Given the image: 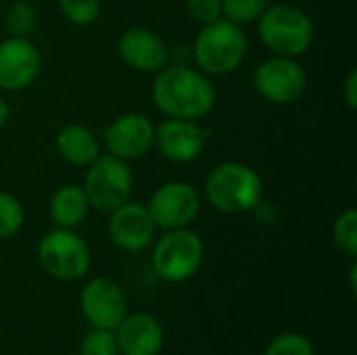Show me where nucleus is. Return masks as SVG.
<instances>
[{
  "instance_id": "obj_16",
  "label": "nucleus",
  "mask_w": 357,
  "mask_h": 355,
  "mask_svg": "<svg viewBox=\"0 0 357 355\" xmlns=\"http://www.w3.org/2000/svg\"><path fill=\"white\" fill-rule=\"evenodd\" d=\"M115 341L123 355H159L163 347V328L149 314H132L115 328Z\"/></svg>"
},
{
  "instance_id": "obj_6",
  "label": "nucleus",
  "mask_w": 357,
  "mask_h": 355,
  "mask_svg": "<svg viewBox=\"0 0 357 355\" xmlns=\"http://www.w3.org/2000/svg\"><path fill=\"white\" fill-rule=\"evenodd\" d=\"M205 257L201 236L188 228L165 230L153 251V268L167 282H184L192 278Z\"/></svg>"
},
{
  "instance_id": "obj_7",
  "label": "nucleus",
  "mask_w": 357,
  "mask_h": 355,
  "mask_svg": "<svg viewBox=\"0 0 357 355\" xmlns=\"http://www.w3.org/2000/svg\"><path fill=\"white\" fill-rule=\"evenodd\" d=\"M40 266L56 280L71 282L86 276L90 268V249L86 241L69 228H54L38 245Z\"/></svg>"
},
{
  "instance_id": "obj_21",
  "label": "nucleus",
  "mask_w": 357,
  "mask_h": 355,
  "mask_svg": "<svg viewBox=\"0 0 357 355\" xmlns=\"http://www.w3.org/2000/svg\"><path fill=\"white\" fill-rule=\"evenodd\" d=\"M268 6L270 0H222V17L236 25H249L255 23Z\"/></svg>"
},
{
  "instance_id": "obj_2",
  "label": "nucleus",
  "mask_w": 357,
  "mask_h": 355,
  "mask_svg": "<svg viewBox=\"0 0 357 355\" xmlns=\"http://www.w3.org/2000/svg\"><path fill=\"white\" fill-rule=\"evenodd\" d=\"M257 33L270 52L299 59L312 46L316 25L303 8L289 2H278L270 4L257 19Z\"/></svg>"
},
{
  "instance_id": "obj_5",
  "label": "nucleus",
  "mask_w": 357,
  "mask_h": 355,
  "mask_svg": "<svg viewBox=\"0 0 357 355\" xmlns=\"http://www.w3.org/2000/svg\"><path fill=\"white\" fill-rule=\"evenodd\" d=\"M92 209L111 213L130 201L134 190V176L128 161L113 155H98L86 169L82 184Z\"/></svg>"
},
{
  "instance_id": "obj_26",
  "label": "nucleus",
  "mask_w": 357,
  "mask_h": 355,
  "mask_svg": "<svg viewBox=\"0 0 357 355\" xmlns=\"http://www.w3.org/2000/svg\"><path fill=\"white\" fill-rule=\"evenodd\" d=\"M186 10L197 23L207 25L222 19V0H186Z\"/></svg>"
},
{
  "instance_id": "obj_20",
  "label": "nucleus",
  "mask_w": 357,
  "mask_h": 355,
  "mask_svg": "<svg viewBox=\"0 0 357 355\" xmlns=\"http://www.w3.org/2000/svg\"><path fill=\"white\" fill-rule=\"evenodd\" d=\"M333 241L337 249L347 255L349 259H356L357 255V211L351 207L343 211L335 226H333Z\"/></svg>"
},
{
  "instance_id": "obj_19",
  "label": "nucleus",
  "mask_w": 357,
  "mask_h": 355,
  "mask_svg": "<svg viewBox=\"0 0 357 355\" xmlns=\"http://www.w3.org/2000/svg\"><path fill=\"white\" fill-rule=\"evenodd\" d=\"M4 27L13 38H29L38 27V10L29 0H15L6 15Z\"/></svg>"
},
{
  "instance_id": "obj_17",
  "label": "nucleus",
  "mask_w": 357,
  "mask_h": 355,
  "mask_svg": "<svg viewBox=\"0 0 357 355\" xmlns=\"http://www.w3.org/2000/svg\"><path fill=\"white\" fill-rule=\"evenodd\" d=\"M56 155L75 167H88L100 155V142L96 134L84 123H67L54 138Z\"/></svg>"
},
{
  "instance_id": "obj_27",
  "label": "nucleus",
  "mask_w": 357,
  "mask_h": 355,
  "mask_svg": "<svg viewBox=\"0 0 357 355\" xmlns=\"http://www.w3.org/2000/svg\"><path fill=\"white\" fill-rule=\"evenodd\" d=\"M343 98L349 109H357V69H351L343 84Z\"/></svg>"
},
{
  "instance_id": "obj_23",
  "label": "nucleus",
  "mask_w": 357,
  "mask_h": 355,
  "mask_svg": "<svg viewBox=\"0 0 357 355\" xmlns=\"http://www.w3.org/2000/svg\"><path fill=\"white\" fill-rule=\"evenodd\" d=\"M65 21L77 27H88L100 17V0H59Z\"/></svg>"
},
{
  "instance_id": "obj_3",
  "label": "nucleus",
  "mask_w": 357,
  "mask_h": 355,
  "mask_svg": "<svg viewBox=\"0 0 357 355\" xmlns=\"http://www.w3.org/2000/svg\"><path fill=\"white\" fill-rule=\"evenodd\" d=\"M205 195L222 213H249L264 197V182L257 169L247 163L226 161L215 165L205 180Z\"/></svg>"
},
{
  "instance_id": "obj_1",
  "label": "nucleus",
  "mask_w": 357,
  "mask_h": 355,
  "mask_svg": "<svg viewBox=\"0 0 357 355\" xmlns=\"http://www.w3.org/2000/svg\"><path fill=\"white\" fill-rule=\"evenodd\" d=\"M151 98L165 117L201 121L213 111L218 92L203 71L188 65H165L155 73Z\"/></svg>"
},
{
  "instance_id": "obj_11",
  "label": "nucleus",
  "mask_w": 357,
  "mask_h": 355,
  "mask_svg": "<svg viewBox=\"0 0 357 355\" xmlns=\"http://www.w3.org/2000/svg\"><path fill=\"white\" fill-rule=\"evenodd\" d=\"M102 142L113 157L140 159L155 146V123L142 113H123L105 128Z\"/></svg>"
},
{
  "instance_id": "obj_4",
  "label": "nucleus",
  "mask_w": 357,
  "mask_h": 355,
  "mask_svg": "<svg viewBox=\"0 0 357 355\" xmlns=\"http://www.w3.org/2000/svg\"><path fill=\"white\" fill-rule=\"evenodd\" d=\"M247 48L249 42L243 25L222 17L201 27L192 46V56L199 71L205 75H228L241 67Z\"/></svg>"
},
{
  "instance_id": "obj_9",
  "label": "nucleus",
  "mask_w": 357,
  "mask_h": 355,
  "mask_svg": "<svg viewBox=\"0 0 357 355\" xmlns=\"http://www.w3.org/2000/svg\"><path fill=\"white\" fill-rule=\"evenodd\" d=\"M146 209L157 228H188L201 211V197L188 182H165L151 195Z\"/></svg>"
},
{
  "instance_id": "obj_12",
  "label": "nucleus",
  "mask_w": 357,
  "mask_h": 355,
  "mask_svg": "<svg viewBox=\"0 0 357 355\" xmlns=\"http://www.w3.org/2000/svg\"><path fill=\"white\" fill-rule=\"evenodd\" d=\"M86 320L100 331H115L128 316V299L123 289L111 278L90 280L79 295Z\"/></svg>"
},
{
  "instance_id": "obj_8",
  "label": "nucleus",
  "mask_w": 357,
  "mask_h": 355,
  "mask_svg": "<svg viewBox=\"0 0 357 355\" xmlns=\"http://www.w3.org/2000/svg\"><path fill=\"white\" fill-rule=\"evenodd\" d=\"M255 92L274 105H293L307 92V73L297 59L270 56L253 71Z\"/></svg>"
},
{
  "instance_id": "obj_15",
  "label": "nucleus",
  "mask_w": 357,
  "mask_h": 355,
  "mask_svg": "<svg viewBox=\"0 0 357 355\" xmlns=\"http://www.w3.org/2000/svg\"><path fill=\"white\" fill-rule=\"evenodd\" d=\"M119 59L134 71L157 73L167 65L169 50L163 38L149 27H130L117 42Z\"/></svg>"
},
{
  "instance_id": "obj_28",
  "label": "nucleus",
  "mask_w": 357,
  "mask_h": 355,
  "mask_svg": "<svg viewBox=\"0 0 357 355\" xmlns=\"http://www.w3.org/2000/svg\"><path fill=\"white\" fill-rule=\"evenodd\" d=\"M8 119H10V107H8V103L0 96V130L8 123Z\"/></svg>"
},
{
  "instance_id": "obj_22",
  "label": "nucleus",
  "mask_w": 357,
  "mask_h": 355,
  "mask_svg": "<svg viewBox=\"0 0 357 355\" xmlns=\"http://www.w3.org/2000/svg\"><path fill=\"white\" fill-rule=\"evenodd\" d=\"M23 222H25V211L21 201L10 192L0 190V241L15 236L21 230Z\"/></svg>"
},
{
  "instance_id": "obj_18",
  "label": "nucleus",
  "mask_w": 357,
  "mask_h": 355,
  "mask_svg": "<svg viewBox=\"0 0 357 355\" xmlns=\"http://www.w3.org/2000/svg\"><path fill=\"white\" fill-rule=\"evenodd\" d=\"M88 211H90V203L82 186L65 184L56 188L54 195L50 197L48 213L56 228H69V230L77 228L88 218Z\"/></svg>"
},
{
  "instance_id": "obj_25",
  "label": "nucleus",
  "mask_w": 357,
  "mask_h": 355,
  "mask_svg": "<svg viewBox=\"0 0 357 355\" xmlns=\"http://www.w3.org/2000/svg\"><path fill=\"white\" fill-rule=\"evenodd\" d=\"M79 355H119L113 331H92L84 337Z\"/></svg>"
},
{
  "instance_id": "obj_14",
  "label": "nucleus",
  "mask_w": 357,
  "mask_h": 355,
  "mask_svg": "<svg viewBox=\"0 0 357 355\" xmlns=\"http://www.w3.org/2000/svg\"><path fill=\"white\" fill-rule=\"evenodd\" d=\"M109 236L113 245L128 253H138L155 241L157 226L146 209L140 203H123L121 207L109 213Z\"/></svg>"
},
{
  "instance_id": "obj_10",
  "label": "nucleus",
  "mask_w": 357,
  "mask_h": 355,
  "mask_svg": "<svg viewBox=\"0 0 357 355\" xmlns=\"http://www.w3.org/2000/svg\"><path fill=\"white\" fill-rule=\"evenodd\" d=\"M209 136V128L195 119L167 117L155 128V146L167 161L190 163L203 155Z\"/></svg>"
},
{
  "instance_id": "obj_29",
  "label": "nucleus",
  "mask_w": 357,
  "mask_h": 355,
  "mask_svg": "<svg viewBox=\"0 0 357 355\" xmlns=\"http://www.w3.org/2000/svg\"><path fill=\"white\" fill-rule=\"evenodd\" d=\"M356 274H357V266L351 264V272H349V282H351V291L356 293Z\"/></svg>"
},
{
  "instance_id": "obj_24",
  "label": "nucleus",
  "mask_w": 357,
  "mask_h": 355,
  "mask_svg": "<svg viewBox=\"0 0 357 355\" xmlns=\"http://www.w3.org/2000/svg\"><path fill=\"white\" fill-rule=\"evenodd\" d=\"M264 355H316L312 343L297 333H284L280 337H276Z\"/></svg>"
},
{
  "instance_id": "obj_13",
  "label": "nucleus",
  "mask_w": 357,
  "mask_h": 355,
  "mask_svg": "<svg viewBox=\"0 0 357 355\" xmlns=\"http://www.w3.org/2000/svg\"><path fill=\"white\" fill-rule=\"evenodd\" d=\"M42 69V54L29 38H6L0 42V88L21 92L29 88Z\"/></svg>"
}]
</instances>
